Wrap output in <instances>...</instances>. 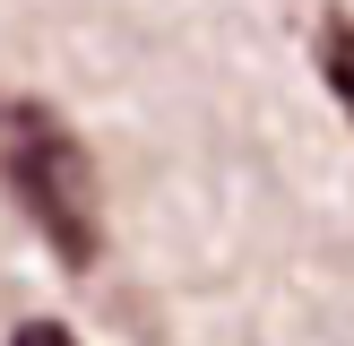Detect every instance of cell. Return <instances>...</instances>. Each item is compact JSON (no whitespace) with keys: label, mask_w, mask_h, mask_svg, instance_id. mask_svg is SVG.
Here are the masks:
<instances>
[{"label":"cell","mask_w":354,"mask_h":346,"mask_svg":"<svg viewBox=\"0 0 354 346\" xmlns=\"http://www.w3.org/2000/svg\"><path fill=\"white\" fill-rule=\"evenodd\" d=\"M0 190L17 199V217L52 242L61 268H95L104 251V190L86 138L52 113L44 95H0Z\"/></svg>","instance_id":"6da1fadb"},{"label":"cell","mask_w":354,"mask_h":346,"mask_svg":"<svg viewBox=\"0 0 354 346\" xmlns=\"http://www.w3.org/2000/svg\"><path fill=\"white\" fill-rule=\"evenodd\" d=\"M320 78H328V95L346 104V121H354V17L346 9L320 17Z\"/></svg>","instance_id":"7a4b0ae2"},{"label":"cell","mask_w":354,"mask_h":346,"mask_svg":"<svg viewBox=\"0 0 354 346\" xmlns=\"http://www.w3.org/2000/svg\"><path fill=\"white\" fill-rule=\"evenodd\" d=\"M9 346H78V338H69L61 320H17V338H9Z\"/></svg>","instance_id":"3957f363"}]
</instances>
